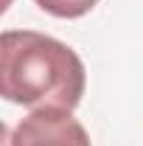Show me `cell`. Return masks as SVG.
<instances>
[{"mask_svg": "<svg viewBox=\"0 0 143 146\" xmlns=\"http://www.w3.org/2000/svg\"><path fill=\"white\" fill-rule=\"evenodd\" d=\"M3 146H90V135L70 110H34L14 129L3 127Z\"/></svg>", "mask_w": 143, "mask_h": 146, "instance_id": "obj_2", "label": "cell"}, {"mask_svg": "<svg viewBox=\"0 0 143 146\" xmlns=\"http://www.w3.org/2000/svg\"><path fill=\"white\" fill-rule=\"evenodd\" d=\"M87 87L84 62L70 45L39 31H3L0 96L31 110H76Z\"/></svg>", "mask_w": 143, "mask_h": 146, "instance_id": "obj_1", "label": "cell"}, {"mask_svg": "<svg viewBox=\"0 0 143 146\" xmlns=\"http://www.w3.org/2000/svg\"><path fill=\"white\" fill-rule=\"evenodd\" d=\"M36 6L54 17H62V20H76V17H84L95 9L98 0H34Z\"/></svg>", "mask_w": 143, "mask_h": 146, "instance_id": "obj_3", "label": "cell"}]
</instances>
